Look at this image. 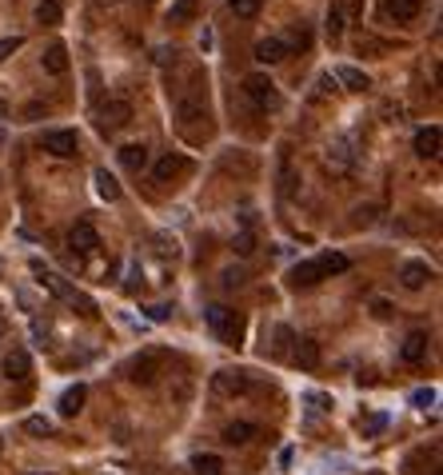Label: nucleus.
Instances as JSON below:
<instances>
[{"label": "nucleus", "instance_id": "obj_1", "mask_svg": "<svg viewBox=\"0 0 443 475\" xmlns=\"http://www.w3.org/2000/svg\"><path fill=\"white\" fill-rule=\"evenodd\" d=\"M32 268L41 272V283H44V288H48L52 296H61V300H68V303H72V308H80V315H88V320H92V315H96V303H92V300H88V296H84V292H76V288H72V283L64 280V276H56V272H44L41 263H32Z\"/></svg>", "mask_w": 443, "mask_h": 475}, {"label": "nucleus", "instance_id": "obj_2", "mask_svg": "<svg viewBox=\"0 0 443 475\" xmlns=\"http://www.w3.org/2000/svg\"><path fill=\"white\" fill-rule=\"evenodd\" d=\"M208 328L216 332V340H224V344H240L244 335V320L232 312V308H224V303H216V308H208Z\"/></svg>", "mask_w": 443, "mask_h": 475}, {"label": "nucleus", "instance_id": "obj_3", "mask_svg": "<svg viewBox=\"0 0 443 475\" xmlns=\"http://www.w3.org/2000/svg\"><path fill=\"white\" fill-rule=\"evenodd\" d=\"M164 364H168V352L148 348V352H140V355H132L128 360V380L132 384H152V380L164 372Z\"/></svg>", "mask_w": 443, "mask_h": 475}, {"label": "nucleus", "instance_id": "obj_4", "mask_svg": "<svg viewBox=\"0 0 443 475\" xmlns=\"http://www.w3.org/2000/svg\"><path fill=\"white\" fill-rule=\"evenodd\" d=\"M244 92H248V96H252V104H256V108H264V112H276V108L283 104V100H280V88H276L268 76H260V72L244 80Z\"/></svg>", "mask_w": 443, "mask_h": 475}, {"label": "nucleus", "instance_id": "obj_5", "mask_svg": "<svg viewBox=\"0 0 443 475\" xmlns=\"http://www.w3.org/2000/svg\"><path fill=\"white\" fill-rule=\"evenodd\" d=\"M252 387V380H248V372H240V367H224V372L212 375V392L220 395V400H236V395H244Z\"/></svg>", "mask_w": 443, "mask_h": 475}, {"label": "nucleus", "instance_id": "obj_6", "mask_svg": "<svg viewBox=\"0 0 443 475\" xmlns=\"http://www.w3.org/2000/svg\"><path fill=\"white\" fill-rule=\"evenodd\" d=\"M41 148L48 152V156H56V160H72V156H80V140H76V132H68V128L44 132Z\"/></svg>", "mask_w": 443, "mask_h": 475}, {"label": "nucleus", "instance_id": "obj_7", "mask_svg": "<svg viewBox=\"0 0 443 475\" xmlns=\"http://www.w3.org/2000/svg\"><path fill=\"white\" fill-rule=\"evenodd\" d=\"M68 248H72V256H92L96 248H100V232H96V228H92L88 220L72 224V232H68Z\"/></svg>", "mask_w": 443, "mask_h": 475}, {"label": "nucleus", "instance_id": "obj_8", "mask_svg": "<svg viewBox=\"0 0 443 475\" xmlns=\"http://www.w3.org/2000/svg\"><path fill=\"white\" fill-rule=\"evenodd\" d=\"M96 120H100V128H104V132L124 128V124L132 120V104H128V100H108V104H100Z\"/></svg>", "mask_w": 443, "mask_h": 475}, {"label": "nucleus", "instance_id": "obj_9", "mask_svg": "<svg viewBox=\"0 0 443 475\" xmlns=\"http://www.w3.org/2000/svg\"><path fill=\"white\" fill-rule=\"evenodd\" d=\"M288 280H292V288H316V283L323 280L320 260H300L292 272H288Z\"/></svg>", "mask_w": 443, "mask_h": 475}, {"label": "nucleus", "instance_id": "obj_10", "mask_svg": "<svg viewBox=\"0 0 443 475\" xmlns=\"http://www.w3.org/2000/svg\"><path fill=\"white\" fill-rule=\"evenodd\" d=\"M439 128H435V124H427V128H419L415 132V152H419L423 160H435V156H439Z\"/></svg>", "mask_w": 443, "mask_h": 475}, {"label": "nucleus", "instance_id": "obj_11", "mask_svg": "<svg viewBox=\"0 0 443 475\" xmlns=\"http://www.w3.org/2000/svg\"><path fill=\"white\" fill-rule=\"evenodd\" d=\"M292 344H296L292 360L303 367V372H312V367H320V344H316V340H292Z\"/></svg>", "mask_w": 443, "mask_h": 475}, {"label": "nucleus", "instance_id": "obj_12", "mask_svg": "<svg viewBox=\"0 0 443 475\" xmlns=\"http://www.w3.org/2000/svg\"><path fill=\"white\" fill-rule=\"evenodd\" d=\"M283 56H288V44H283L280 36H268V41L256 44V61L260 64H280Z\"/></svg>", "mask_w": 443, "mask_h": 475}, {"label": "nucleus", "instance_id": "obj_13", "mask_svg": "<svg viewBox=\"0 0 443 475\" xmlns=\"http://www.w3.org/2000/svg\"><path fill=\"white\" fill-rule=\"evenodd\" d=\"M400 280H403V288H412V292H419L423 283L432 280V268H427V263H419V260H412V263H403Z\"/></svg>", "mask_w": 443, "mask_h": 475}, {"label": "nucleus", "instance_id": "obj_14", "mask_svg": "<svg viewBox=\"0 0 443 475\" xmlns=\"http://www.w3.org/2000/svg\"><path fill=\"white\" fill-rule=\"evenodd\" d=\"M28 372H32V360H28V352H9V360H4V375L9 380H28Z\"/></svg>", "mask_w": 443, "mask_h": 475}, {"label": "nucleus", "instance_id": "obj_15", "mask_svg": "<svg viewBox=\"0 0 443 475\" xmlns=\"http://www.w3.org/2000/svg\"><path fill=\"white\" fill-rule=\"evenodd\" d=\"M41 61H44V72H52V76H64V72H68V52H64V44H48V52H44Z\"/></svg>", "mask_w": 443, "mask_h": 475}, {"label": "nucleus", "instance_id": "obj_16", "mask_svg": "<svg viewBox=\"0 0 443 475\" xmlns=\"http://www.w3.org/2000/svg\"><path fill=\"white\" fill-rule=\"evenodd\" d=\"M335 80H340L343 88H352V92L372 88V80H368V76H363L360 68H352V64H340V68H335Z\"/></svg>", "mask_w": 443, "mask_h": 475}, {"label": "nucleus", "instance_id": "obj_17", "mask_svg": "<svg viewBox=\"0 0 443 475\" xmlns=\"http://www.w3.org/2000/svg\"><path fill=\"white\" fill-rule=\"evenodd\" d=\"M120 164H124V168H132V172L148 168V148H144V144H124V148H120Z\"/></svg>", "mask_w": 443, "mask_h": 475}, {"label": "nucleus", "instance_id": "obj_18", "mask_svg": "<svg viewBox=\"0 0 443 475\" xmlns=\"http://www.w3.org/2000/svg\"><path fill=\"white\" fill-rule=\"evenodd\" d=\"M84 400H88V392H84V384H72L68 392L61 395V415H68V419H72V415H76V412H80V407H84Z\"/></svg>", "mask_w": 443, "mask_h": 475}, {"label": "nucleus", "instance_id": "obj_19", "mask_svg": "<svg viewBox=\"0 0 443 475\" xmlns=\"http://www.w3.org/2000/svg\"><path fill=\"white\" fill-rule=\"evenodd\" d=\"M423 352H427V332H412L407 340H403V352L400 355L407 360V364H419Z\"/></svg>", "mask_w": 443, "mask_h": 475}, {"label": "nucleus", "instance_id": "obj_20", "mask_svg": "<svg viewBox=\"0 0 443 475\" xmlns=\"http://www.w3.org/2000/svg\"><path fill=\"white\" fill-rule=\"evenodd\" d=\"M423 9V0H387V12H392L395 21H415Z\"/></svg>", "mask_w": 443, "mask_h": 475}, {"label": "nucleus", "instance_id": "obj_21", "mask_svg": "<svg viewBox=\"0 0 443 475\" xmlns=\"http://www.w3.org/2000/svg\"><path fill=\"white\" fill-rule=\"evenodd\" d=\"M188 172V160L184 156H164L160 164H156V180H172V176Z\"/></svg>", "mask_w": 443, "mask_h": 475}, {"label": "nucleus", "instance_id": "obj_22", "mask_svg": "<svg viewBox=\"0 0 443 475\" xmlns=\"http://www.w3.org/2000/svg\"><path fill=\"white\" fill-rule=\"evenodd\" d=\"M196 4H200V0H176L168 9V24H188L192 16H196Z\"/></svg>", "mask_w": 443, "mask_h": 475}, {"label": "nucleus", "instance_id": "obj_23", "mask_svg": "<svg viewBox=\"0 0 443 475\" xmlns=\"http://www.w3.org/2000/svg\"><path fill=\"white\" fill-rule=\"evenodd\" d=\"M96 192H100L104 200H120V184H116V176H112L108 168L96 172Z\"/></svg>", "mask_w": 443, "mask_h": 475}, {"label": "nucleus", "instance_id": "obj_24", "mask_svg": "<svg viewBox=\"0 0 443 475\" xmlns=\"http://www.w3.org/2000/svg\"><path fill=\"white\" fill-rule=\"evenodd\" d=\"M256 439V424H228L224 427V444H248Z\"/></svg>", "mask_w": 443, "mask_h": 475}, {"label": "nucleus", "instance_id": "obj_25", "mask_svg": "<svg viewBox=\"0 0 443 475\" xmlns=\"http://www.w3.org/2000/svg\"><path fill=\"white\" fill-rule=\"evenodd\" d=\"M192 471L196 475H224V459L220 455H196V459H192Z\"/></svg>", "mask_w": 443, "mask_h": 475}, {"label": "nucleus", "instance_id": "obj_26", "mask_svg": "<svg viewBox=\"0 0 443 475\" xmlns=\"http://www.w3.org/2000/svg\"><path fill=\"white\" fill-rule=\"evenodd\" d=\"M36 21H41V24H56V21H61V0H41V4H36Z\"/></svg>", "mask_w": 443, "mask_h": 475}, {"label": "nucleus", "instance_id": "obj_27", "mask_svg": "<svg viewBox=\"0 0 443 475\" xmlns=\"http://www.w3.org/2000/svg\"><path fill=\"white\" fill-rule=\"evenodd\" d=\"M320 268H323V276L348 272V256H340V252H328V256H320Z\"/></svg>", "mask_w": 443, "mask_h": 475}, {"label": "nucleus", "instance_id": "obj_28", "mask_svg": "<svg viewBox=\"0 0 443 475\" xmlns=\"http://www.w3.org/2000/svg\"><path fill=\"white\" fill-rule=\"evenodd\" d=\"M228 9H232L236 16H244V21H248V16H256V12H260V0H228Z\"/></svg>", "mask_w": 443, "mask_h": 475}, {"label": "nucleus", "instance_id": "obj_29", "mask_svg": "<svg viewBox=\"0 0 443 475\" xmlns=\"http://www.w3.org/2000/svg\"><path fill=\"white\" fill-rule=\"evenodd\" d=\"M232 248H236V256H252V252H256V236H252V232H240Z\"/></svg>", "mask_w": 443, "mask_h": 475}, {"label": "nucleus", "instance_id": "obj_30", "mask_svg": "<svg viewBox=\"0 0 443 475\" xmlns=\"http://www.w3.org/2000/svg\"><path fill=\"white\" fill-rule=\"evenodd\" d=\"M24 432L28 435H52V424L41 419V415H32V419H24Z\"/></svg>", "mask_w": 443, "mask_h": 475}, {"label": "nucleus", "instance_id": "obj_31", "mask_svg": "<svg viewBox=\"0 0 443 475\" xmlns=\"http://www.w3.org/2000/svg\"><path fill=\"white\" fill-rule=\"evenodd\" d=\"M340 32H343V12L340 9H328V36L335 41Z\"/></svg>", "mask_w": 443, "mask_h": 475}, {"label": "nucleus", "instance_id": "obj_32", "mask_svg": "<svg viewBox=\"0 0 443 475\" xmlns=\"http://www.w3.org/2000/svg\"><path fill=\"white\" fill-rule=\"evenodd\" d=\"M21 44H24V36H4V41H0V64L9 61V56L21 48Z\"/></svg>", "mask_w": 443, "mask_h": 475}, {"label": "nucleus", "instance_id": "obj_33", "mask_svg": "<svg viewBox=\"0 0 443 475\" xmlns=\"http://www.w3.org/2000/svg\"><path fill=\"white\" fill-rule=\"evenodd\" d=\"M244 283V268H228L224 272V288H240Z\"/></svg>", "mask_w": 443, "mask_h": 475}, {"label": "nucleus", "instance_id": "obj_34", "mask_svg": "<svg viewBox=\"0 0 443 475\" xmlns=\"http://www.w3.org/2000/svg\"><path fill=\"white\" fill-rule=\"evenodd\" d=\"M383 427H387V419H383V415H372V419L363 424V432H368V435H380Z\"/></svg>", "mask_w": 443, "mask_h": 475}, {"label": "nucleus", "instance_id": "obj_35", "mask_svg": "<svg viewBox=\"0 0 443 475\" xmlns=\"http://www.w3.org/2000/svg\"><path fill=\"white\" fill-rule=\"evenodd\" d=\"M412 404H415V407H427V404H435V392H432V387H427V392H415V395H412Z\"/></svg>", "mask_w": 443, "mask_h": 475}, {"label": "nucleus", "instance_id": "obj_36", "mask_svg": "<svg viewBox=\"0 0 443 475\" xmlns=\"http://www.w3.org/2000/svg\"><path fill=\"white\" fill-rule=\"evenodd\" d=\"M372 312L380 315V320H387V315H392V308H387V303H383V300H375V303H372Z\"/></svg>", "mask_w": 443, "mask_h": 475}, {"label": "nucleus", "instance_id": "obj_37", "mask_svg": "<svg viewBox=\"0 0 443 475\" xmlns=\"http://www.w3.org/2000/svg\"><path fill=\"white\" fill-rule=\"evenodd\" d=\"M152 320H168V315H172V308H164V303H160V308H152Z\"/></svg>", "mask_w": 443, "mask_h": 475}, {"label": "nucleus", "instance_id": "obj_38", "mask_svg": "<svg viewBox=\"0 0 443 475\" xmlns=\"http://www.w3.org/2000/svg\"><path fill=\"white\" fill-rule=\"evenodd\" d=\"M4 116H9V104H4V100H0V120H4Z\"/></svg>", "mask_w": 443, "mask_h": 475}, {"label": "nucleus", "instance_id": "obj_39", "mask_svg": "<svg viewBox=\"0 0 443 475\" xmlns=\"http://www.w3.org/2000/svg\"><path fill=\"white\" fill-rule=\"evenodd\" d=\"M0 332H4V315H0Z\"/></svg>", "mask_w": 443, "mask_h": 475}, {"label": "nucleus", "instance_id": "obj_40", "mask_svg": "<svg viewBox=\"0 0 443 475\" xmlns=\"http://www.w3.org/2000/svg\"><path fill=\"white\" fill-rule=\"evenodd\" d=\"M368 475H383V471H368Z\"/></svg>", "mask_w": 443, "mask_h": 475}, {"label": "nucleus", "instance_id": "obj_41", "mask_svg": "<svg viewBox=\"0 0 443 475\" xmlns=\"http://www.w3.org/2000/svg\"><path fill=\"white\" fill-rule=\"evenodd\" d=\"M0 447H4V444H0Z\"/></svg>", "mask_w": 443, "mask_h": 475}]
</instances>
